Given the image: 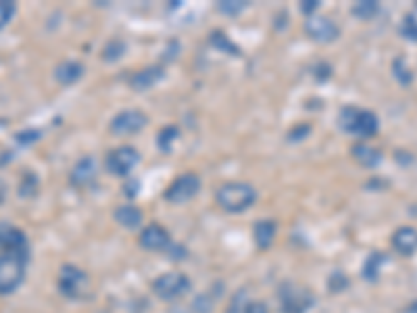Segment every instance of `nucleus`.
I'll return each mask as SVG.
<instances>
[{
	"mask_svg": "<svg viewBox=\"0 0 417 313\" xmlns=\"http://www.w3.org/2000/svg\"><path fill=\"white\" fill-rule=\"evenodd\" d=\"M338 125L346 134H353L357 138L367 140V138L376 136V132L380 130V119L371 111L357 109V107H344L338 115Z\"/></svg>",
	"mask_w": 417,
	"mask_h": 313,
	"instance_id": "obj_1",
	"label": "nucleus"
},
{
	"mask_svg": "<svg viewBox=\"0 0 417 313\" xmlns=\"http://www.w3.org/2000/svg\"><path fill=\"white\" fill-rule=\"evenodd\" d=\"M217 205L227 213H242L257 200V190L247 182H227L215 195Z\"/></svg>",
	"mask_w": 417,
	"mask_h": 313,
	"instance_id": "obj_2",
	"label": "nucleus"
},
{
	"mask_svg": "<svg viewBox=\"0 0 417 313\" xmlns=\"http://www.w3.org/2000/svg\"><path fill=\"white\" fill-rule=\"evenodd\" d=\"M29 255L2 253L0 255V297L13 294L26 280Z\"/></svg>",
	"mask_w": 417,
	"mask_h": 313,
	"instance_id": "obj_3",
	"label": "nucleus"
},
{
	"mask_svg": "<svg viewBox=\"0 0 417 313\" xmlns=\"http://www.w3.org/2000/svg\"><path fill=\"white\" fill-rule=\"evenodd\" d=\"M56 286L65 299L80 301L90 292V278L78 265H63L56 278Z\"/></svg>",
	"mask_w": 417,
	"mask_h": 313,
	"instance_id": "obj_4",
	"label": "nucleus"
},
{
	"mask_svg": "<svg viewBox=\"0 0 417 313\" xmlns=\"http://www.w3.org/2000/svg\"><path fill=\"white\" fill-rule=\"evenodd\" d=\"M190 286H192V282L186 274L167 272L153 282V292L163 301H175V299H182L190 290Z\"/></svg>",
	"mask_w": 417,
	"mask_h": 313,
	"instance_id": "obj_5",
	"label": "nucleus"
},
{
	"mask_svg": "<svg viewBox=\"0 0 417 313\" xmlns=\"http://www.w3.org/2000/svg\"><path fill=\"white\" fill-rule=\"evenodd\" d=\"M198 190H200V178L196 173H182L169 184V188L165 190V199L171 205H184L195 199Z\"/></svg>",
	"mask_w": 417,
	"mask_h": 313,
	"instance_id": "obj_6",
	"label": "nucleus"
},
{
	"mask_svg": "<svg viewBox=\"0 0 417 313\" xmlns=\"http://www.w3.org/2000/svg\"><path fill=\"white\" fill-rule=\"evenodd\" d=\"M282 312L284 313H305L313 307V294L294 284H284L279 290Z\"/></svg>",
	"mask_w": 417,
	"mask_h": 313,
	"instance_id": "obj_7",
	"label": "nucleus"
},
{
	"mask_svg": "<svg viewBox=\"0 0 417 313\" xmlns=\"http://www.w3.org/2000/svg\"><path fill=\"white\" fill-rule=\"evenodd\" d=\"M140 155L134 146H119L107 155V170L117 178H125L130 171L138 165Z\"/></svg>",
	"mask_w": 417,
	"mask_h": 313,
	"instance_id": "obj_8",
	"label": "nucleus"
},
{
	"mask_svg": "<svg viewBox=\"0 0 417 313\" xmlns=\"http://www.w3.org/2000/svg\"><path fill=\"white\" fill-rule=\"evenodd\" d=\"M146 125V115L138 109H125L111 119V132L115 136H132Z\"/></svg>",
	"mask_w": 417,
	"mask_h": 313,
	"instance_id": "obj_9",
	"label": "nucleus"
},
{
	"mask_svg": "<svg viewBox=\"0 0 417 313\" xmlns=\"http://www.w3.org/2000/svg\"><path fill=\"white\" fill-rule=\"evenodd\" d=\"M307 34L309 38H313L315 42H321V44H328V42H334L340 34V29L336 26V21L326 17V15H311L307 17L305 24Z\"/></svg>",
	"mask_w": 417,
	"mask_h": 313,
	"instance_id": "obj_10",
	"label": "nucleus"
},
{
	"mask_svg": "<svg viewBox=\"0 0 417 313\" xmlns=\"http://www.w3.org/2000/svg\"><path fill=\"white\" fill-rule=\"evenodd\" d=\"M140 245L142 249L146 251H153V253H161L169 249L171 245V238H169V232L159 224H148L146 228L142 230L140 234Z\"/></svg>",
	"mask_w": 417,
	"mask_h": 313,
	"instance_id": "obj_11",
	"label": "nucleus"
},
{
	"mask_svg": "<svg viewBox=\"0 0 417 313\" xmlns=\"http://www.w3.org/2000/svg\"><path fill=\"white\" fill-rule=\"evenodd\" d=\"M96 173H98L96 159H94V157H82V159L73 165V170L69 173V180H71L73 186L86 188V186H90V184L96 180Z\"/></svg>",
	"mask_w": 417,
	"mask_h": 313,
	"instance_id": "obj_12",
	"label": "nucleus"
},
{
	"mask_svg": "<svg viewBox=\"0 0 417 313\" xmlns=\"http://www.w3.org/2000/svg\"><path fill=\"white\" fill-rule=\"evenodd\" d=\"M163 76H165V69L159 67V65H153V67H146L138 73H134L132 80H130V86L136 92H144V90H150L153 86L159 84L163 80Z\"/></svg>",
	"mask_w": 417,
	"mask_h": 313,
	"instance_id": "obj_13",
	"label": "nucleus"
},
{
	"mask_svg": "<svg viewBox=\"0 0 417 313\" xmlns=\"http://www.w3.org/2000/svg\"><path fill=\"white\" fill-rule=\"evenodd\" d=\"M392 247L396 249V253L405 257H411L417 251V230L403 226L394 232L392 236Z\"/></svg>",
	"mask_w": 417,
	"mask_h": 313,
	"instance_id": "obj_14",
	"label": "nucleus"
},
{
	"mask_svg": "<svg viewBox=\"0 0 417 313\" xmlns=\"http://www.w3.org/2000/svg\"><path fill=\"white\" fill-rule=\"evenodd\" d=\"M83 76V65L80 61H65L56 67L55 78L58 84L71 86L76 82H80Z\"/></svg>",
	"mask_w": 417,
	"mask_h": 313,
	"instance_id": "obj_15",
	"label": "nucleus"
},
{
	"mask_svg": "<svg viewBox=\"0 0 417 313\" xmlns=\"http://www.w3.org/2000/svg\"><path fill=\"white\" fill-rule=\"evenodd\" d=\"M142 220H144L142 211H140L138 207H134V205H121V207L115 209V222L121 228H138L140 224H142Z\"/></svg>",
	"mask_w": 417,
	"mask_h": 313,
	"instance_id": "obj_16",
	"label": "nucleus"
},
{
	"mask_svg": "<svg viewBox=\"0 0 417 313\" xmlns=\"http://www.w3.org/2000/svg\"><path fill=\"white\" fill-rule=\"evenodd\" d=\"M353 157L357 159V163L363 168H378L382 163V153L374 146L367 144H357L353 146Z\"/></svg>",
	"mask_w": 417,
	"mask_h": 313,
	"instance_id": "obj_17",
	"label": "nucleus"
},
{
	"mask_svg": "<svg viewBox=\"0 0 417 313\" xmlns=\"http://www.w3.org/2000/svg\"><path fill=\"white\" fill-rule=\"evenodd\" d=\"M276 240V224L272 220H263L254 226V242L259 249H269Z\"/></svg>",
	"mask_w": 417,
	"mask_h": 313,
	"instance_id": "obj_18",
	"label": "nucleus"
},
{
	"mask_svg": "<svg viewBox=\"0 0 417 313\" xmlns=\"http://www.w3.org/2000/svg\"><path fill=\"white\" fill-rule=\"evenodd\" d=\"M378 11H380V4L376 0H361V2H355L353 6V15L363 21H369L371 17H376Z\"/></svg>",
	"mask_w": 417,
	"mask_h": 313,
	"instance_id": "obj_19",
	"label": "nucleus"
},
{
	"mask_svg": "<svg viewBox=\"0 0 417 313\" xmlns=\"http://www.w3.org/2000/svg\"><path fill=\"white\" fill-rule=\"evenodd\" d=\"M177 138H180V130L175 125H167V128L161 130V134L157 136V146L163 153H169L173 148V144L177 143Z\"/></svg>",
	"mask_w": 417,
	"mask_h": 313,
	"instance_id": "obj_20",
	"label": "nucleus"
},
{
	"mask_svg": "<svg viewBox=\"0 0 417 313\" xmlns=\"http://www.w3.org/2000/svg\"><path fill=\"white\" fill-rule=\"evenodd\" d=\"M392 73L403 86H409L413 82V71H411V67H409V63L405 58H396L392 63Z\"/></svg>",
	"mask_w": 417,
	"mask_h": 313,
	"instance_id": "obj_21",
	"label": "nucleus"
},
{
	"mask_svg": "<svg viewBox=\"0 0 417 313\" xmlns=\"http://www.w3.org/2000/svg\"><path fill=\"white\" fill-rule=\"evenodd\" d=\"M384 259H386V257L382 255V253H374V255L365 261L363 276H365L367 280H376V278H378V274H380V267H382Z\"/></svg>",
	"mask_w": 417,
	"mask_h": 313,
	"instance_id": "obj_22",
	"label": "nucleus"
},
{
	"mask_svg": "<svg viewBox=\"0 0 417 313\" xmlns=\"http://www.w3.org/2000/svg\"><path fill=\"white\" fill-rule=\"evenodd\" d=\"M401 31H403V36H405L407 40L417 42V6L416 9H411V11L405 15L403 26H401Z\"/></svg>",
	"mask_w": 417,
	"mask_h": 313,
	"instance_id": "obj_23",
	"label": "nucleus"
},
{
	"mask_svg": "<svg viewBox=\"0 0 417 313\" xmlns=\"http://www.w3.org/2000/svg\"><path fill=\"white\" fill-rule=\"evenodd\" d=\"M15 11H17V4L11 2V0H0V29H4L11 19L15 17Z\"/></svg>",
	"mask_w": 417,
	"mask_h": 313,
	"instance_id": "obj_24",
	"label": "nucleus"
},
{
	"mask_svg": "<svg viewBox=\"0 0 417 313\" xmlns=\"http://www.w3.org/2000/svg\"><path fill=\"white\" fill-rule=\"evenodd\" d=\"M125 53V44L121 40H113L105 46V61H117Z\"/></svg>",
	"mask_w": 417,
	"mask_h": 313,
	"instance_id": "obj_25",
	"label": "nucleus"
},
{
	"mask_svg": "<svg viewBox=\"0 0 417 313\" xmlns=\"http://www.w3.org/2000/svg\"><path fill=\"white\" fill-rule=\"evenodd\" d=\"M217 9L225 13V15H238L247 9V4L242 0H225V2H220Z\"/></svg>",
	"mask_w": 417,
	"mask_h": 313,
	"instance_id": "obj_26",
	"label": "nucleus"
},
{
	"mask_svg": "<svg viewBox=\"0 0 417 313\" xmlns=\"http://www.w3.org/2000/svg\"><path fill=\"white\" fill-rule=\"evenodd\" d=\"M42 138V132L40 130H26V132H19V134H15V140L19 144H31V143H38Z\"/></svg>",
	"mask_w": 417,
	"mask_h": 313,
	"instance_id": "obj_27",
	"label": "nucleus"
},
{
	"mask_svg": "<svg viewBox=\"0 0 417 313\" xmlns=\"http://www.w3.org/2000/svg\"><path fill=\"white\" fill-rule=\"evenodd\" d=\"M213 44H215V46H222V48H230V51H232V55H238V48H236V46H234V44H232V42H230L223 34H220V31H215V34H213Z\"/></svg>",
	"mask_w": 417,
	"mask_h": 313,
	"instance_id": "obj_28",
	"label": "nucleus"
},
{
	"mask_svg": "<svg viewBox=\"0 0 417 313\" xmlns=\"http://www.w3.org/2000/svg\"><path fill=\"white\" fill-rule=\"evenodd\" d=\"M244 313H269V307L263 301H250L244 307Z\"/></svg>",
	"mask_w": 417,
	"mask_h": 313,
	"instance_id": "obj_29",
	"label": "nucleus"
},
{
	"mask_svg": "<svg viewBox=\"0 0 417 313\" xmlns=\"http://www.w3.org/2000/svg\"><path fill=\"white\" fill-rule=\"evenodd\" d=\"M301 9H303V13H305L307 17H311V15H313V11H315V9H319V2H317V0L303 2V4H301Z\"/></svg>",
	"mask_w": 417,
	"mask_h": 313,
	"instance_id": "obj_30",
	"label": "nucleus"
},
{
	"mask_svg": "<svg viewBox=\"0 0 417 313\" xmlns=\"http://www.w3.org/2000/svg\"><path fill=\"white\" fill-rule=\"evenodd\" d=\"M407 313H417V301L411 305V307H409V309H407Z\"/></svg>",
	"mask_w": 417,
	"mask_h": 313,
	"instance_id": "obj_31",
	"label": "nucleus"
},
{
	"mask_svg": "<svg viewBox=\"0 0 417 313\" xmlns=\"http://www.w3.org/2000/svg\"><path fill=\"white\" fill-rule=\"evenodd\" d=\"M0 255H2V238H0Z\"/></svg>",
	"mask_w": 417,
	"mask_h": 313,
	"instance_id": "obj_32",
	"label": "nucleus"
}]
</instances>
